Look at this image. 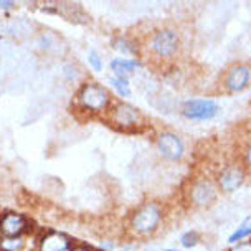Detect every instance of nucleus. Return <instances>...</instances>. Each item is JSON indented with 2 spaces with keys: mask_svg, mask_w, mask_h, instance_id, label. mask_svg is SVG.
Returning <instances> with one entry per match:
<instances>
[{
  "mask_svg": "<svg viewBox=\"0 0 251 251\" xmlns=\"http://www.w3.org/2000/svg\"><path fill=\"white\" fill-rule=\"evenodd\" d=\"M106 119L114 129H119V131H139L146 124L141 111L127 102H116L107 107Z\"/></svg>",
  "mask_w": 251,
  "mask_h": 251,
  "instance_id": "nucleus-1",
  "label": "nucleus"
},
{
  "mask_svg": "<svg viewBox=\"0 0 251 251\" xmlns=\"http://www.w3.org/2000/svg\"><path fill=\"white\" fill-rule=\"evenodd\" d=\"M76 104L88 114H98L109 107V93L98 83H86L76 93Z\"/></svg>",
  "mask_w": 251,
  "mask_h": 251,
  "instance_id": "nucleus-2",
  "label": "nucleus"
},
{
  "mask_svg": "<svg viewBox=\"0 0 251 251\" xmlns=\"http://www.w3.org/2000/svg\"><path fill=\"white\" fill-rule=\"evenodd\" d=\"M160 217H162V212H160L159 205L155 203L142 205L141 208H137L134 212L131 218L132 231L137 233V235H149V233H152L159 226Z\"/></svg>",
  "mask_w": 251,
  "mask_h": 251,
  "instance_id": "nucleus-3",
  "label": "nucleus"
},
{
  "mask_svg": "<svg viewBox=\"0 0 251 251\" xmlns=\"http://www.w3.org/2000/svg\"><path fill=\"white\" fill-rule=\"evenodd\" d=\"M30 220L22 213L3 212L0 213V238H24L28 233Z\"/></svg>",
  "mask_w": 251,
  "mask_h": 251,
  "instance_id": "nucleus-4",
  "label": "nucleus"
},
{
  "mask_svg": "<svg viewBox=\"0 0 251 251\" xmlns=\"http://www.w3.org/2000/svg\"><path fill=\"white\" fill-rule=\"evenodd\" d=\"M178 38L172 30H160L151 40V50L160 58H170L177 53Z\"/></svg>",
  "mask_w": 251,
  "mask_h": 251,
  "instance_id": "nucleus-5",
  "label": "nucleus"
},
{
  "mask_svg": "<svg viewBox=\"0 0 251 251\" xmlns=\"http://www.w3.org/2000/svg\"><path fill=\"white\" fill-rule=\"evenodd\" d=\"M218 111V106L213 101L208 100H190L183 102L182 106V114L188 119L194 121H203V119H212Z\"/></svg>",
  "mask_w": 251,
  "mask_h": 251,
  "instance_id": "nucleus-6",
  "label": "nucleus"
},
{
  "mask_svg": "<svg viewBox=\"0 0 251 251\" xmlns=\"http://www.w3.org/2000/svg\"><path fill=\"white\" fill-rule=\"evenodd\" d=\"M75 240L60 231H48L40 238L38 251H73Z\"/></svg>",
  "mask_w": 251,
  "mask_h": 251,
  "instance_id": "nucleus-7",
  "label": "nucleus"
},
{
  "mask_svg": "<svg viewBox=\"0 0 251 251\" xmlns=\"http://www.w3.org/2000/svg\"><path fill=\"white\" fill-rule=\"evenodd\" d=\"M160 154L169 160H178L183 155V142L174 132H160L157 139Z\"/></svg>",
  "mask_w": 251,
  "mask_h": 251,
  "instance_id": "nucleus-8",
  "label": "nucleus"
},
{
  "mask_svg": "<svg viewBox=\"0 0 251 251\" xmlns=\"http://www.w3.org/2000/svg\"><path fill=\"white\" fill-rule=\"evenodd\" d=\"M250 70L246 66H235L226 76V88L231 93H240L250 83Z\"/></svg>",
  "mask_w": 251,
  "mask_h": 251,
  "instance_id": "nucleus-9",
  "label": "nucleus"
},
{
  "mask_svg": "<svg viewBox=\"0 0 251 251\" xmlns=\"http://www.w3.org/2000/svg\"><path fill=\"white\" fill-rule=\"evenodd\" d=\"M215 187L212 185L210 182H197L194 187H192L190 190V199L194 201L195 205H199V207H203V205H208L210 201L215 199Z\"/></svg>",
  "mask_w": 251,
  "mask_h": 251,
  "instance_id": "nucleus-10",
  "label": "nucleus"
},
{
  "mask_svg": "<svg viewBox=\"0 0 251 251\" xmlns=\"http://www.w3.org/2000/svg\"><path fill=\"white\" fill-rule=\"evenodd\" d=\"M243 178H245L243 172L238 167H228L220 174L218 183L225 192H233L243 183Z\"/></svg>",
  "mask_w": 251,
  "mask_h": 251,
  "instance_id": "nucleus-11",
  "label": "nucleus"
},
{
  "mask_svg": "<svg viewBox=\"0 0 251 251\" xmlns=\"http://www.w3.org/2000/svg\"><path fill=\"white\" fill-rule=\"evenodd\" d=\"M111 71L116 75V78H126L127 75L134 73V70L139 66L137 61L134 60H124V58H114L111 61Z\"/></svg>",
  "mask_w": 251,
  "mask_h": 251,
  "instance_id": "nucleus-12",
  "label": "nucleus"
},
{
  "mask_svg": "<svg viewBox=\"0 0 251 251\" xmlns=\"http://www.w3.org/2000/svg\"><path fill=\"white\" fill-rule=\"evenodd\" d=\"M250 235H251V217L246 218L245 222L238 226V230H236L230 238H228V243H236L238 240L246 238V236H250Z\"/></svg>",
  "mask_w": 251,
  "mask_h": 251,
  "instance_id": "nucleus-13",
  "label": "nucleus"
},
{
  "mask_svg": "<svg viewBox=\"0 0 251 251\" xmlns=\"http://www.w3.org/2000/svg\"><path fill=\"white\" fill-rule=\"evenodd\" d=\"M111 86L118 91L121 96H129L131 94V86H129L127 78H111Z\"/></svg>",
  "mask_w": 251,
  "mask_h": 251,
  "instance_id": "nucleus-14",
  "label": "nucleus"
},
{
  "mask_svg": "<svg viewBox=\"0 0 251 251\" xmlns=\"http://www.w3.org/2000/svg\"><path fill=\"white\" fill-rule=\"evenodd\" d=\"M114 48L123 53H137V48L134 47V43L131 40H126V38H118L114 40Z\"/></svg>",
  "mask_w": 251,
  "mask_h": 251,
  "instance_id": "nucleus-15",
  "label": "nucleus"
},
{
  "mask_svg": "<svg viewBox=\"0 0 251 251\" xmlns=\"http://www.w3.org/2000/svg\"><path fill=\"white\" fill-rule=\"evenodd\" d=\"M199 243V235L195 231H187L185 235L182 236V245L185 248H194V246Z\"/></svg>",
  "mask_w": 251,
  "mask_h": 251,
  "instance_id": "nucleus-16",
  "label": "nucleus"
},
{
  "mask_svg": "<svg viewBox=\"0 0 251 251\" xmlns=\"http://www.w3.org/2000/svg\"><path fill=\"white\" fill-rule=\"evenodd\" d=\"M88 61H89V65H91L93 68H94V71H101V70H102V61H101V56L98 55L96 51H91V53H89Z\"/></svg>",
  "mask_w": 251,
  "mask_h": 251,
  "instance_id": "nucleus-17",
  "label": "nucleus"
},
{
  "mask_svg": "<svg viewBox=\"0 0 251 251\" xmlns=\"http://www.w3.org/2000/svg\"><path fill=\"white\" fill-rule=\"evenodd\" d=\"M231 251H251V243H241L238 246H235Z\"/></svg>",
  "mask_w": 251,
  "mask_h": 251,
  "instance_id": "nucleus-18",
  "label": "nucleus"
},
{
  "mask_svg": "<svg viewBox=\"0 0 251 251\" xmlns=\"http://www.w3.org/2000/svg\"><path fill=\"white\" fill-rule=\"evenodd\" d=\"M0 8L7 10V8H13V2H7V0H0Z\"/></svg>",
  "mask_w": 251,
  "mask_h": 251,
  "instance_id": "nucleus-19",
  "label": "nucleus"
},
{
  "mask_svg": "<svg viewBox=\"0 0 251 251\" xmlns=\"http://www.w3.org/2000/svg\"><path fill=\"white\" fill-rule=\"evenodd\" d=\"M246 162H248V165L251 167V147L248 149V152H246Z\"/></svg>",
  "mask_w": 251,
  "mask_h": 251,
  "instance_id": "nucleus-20",
  "label": "nucleus"
},
{
  "mask_svg": "<svg viewBox=\"0 0 251 251\" xmlns=\"http://www.w3.org/2000/svg\"><path fill=\"white\" fill-rule=\"evenodd\" d=\"M165 251H177V250H165Z\"/></svg>",
  "mask_w": 251,
  "mask_h": 251,
  "instance_id": "nucleus-21",
  "label": "nucleus"
}]
</instances>
